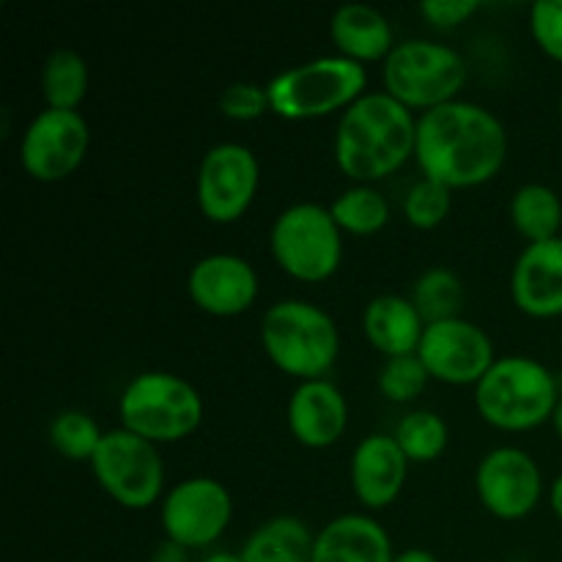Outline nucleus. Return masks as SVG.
Returning a JSON list of instances; mask_svg holds the SVG:
<instances>
[{
  "label": "nucleus",
  "instance_id": "obj_27",
  "mask_svg": "<svg viewBox=\"0 0 562 562\" xmlns=\"http://www.w3.org/2000/svg\"><path fill=\"white\" fill-rule=\"evenodd\" d=\"M395 442L404 450V456L417 464L437 461L448 448V423L431 409H412L398 420L393 431Z\"/></svg>",
  "mask_w": 562,
  "mask_h": 562
},
{
  "label": "nucleus",
  "instance_id": "obj_33",
  "mask_svg": "<svg viewBox=\"0 0 562 562\" xmlns=\"http://www.w3.org/2000/svg\"><path fill=\"white\" fill-rule=\"evenodd\" d=\"M481 9L477 0H423L420 14L437 27H456Z\"/></svg>",
  "mask_w": 562,
  "mask_h": 562
},
{
  "label": "nucleus",
  "instance_id": "obj_12",
  "mask_svg": "<svg viewBox=\"0 0 562 562\" xmlns=\"http://www.w3.org/2000/svg\"><path fill=\"white\" fill-rule=\"evenodd\" d=\"M91 146L80 110H38L20 140V162L36 181H60L75 173Z\"/></svg>",
  "mask_w": 562,
  "mask_h": 562
},
{
  "label": "nucleus",
  "instance_id": "obj_7",
  "mask_svg": "<svg viewBox=\"0 0 562 562\" xmlns=\"http://www.w3.org/2000/svg\"><path fill=\"white\" fill-rule=\"evenodd\" d=\"M384 91L409 110L439 108L459 99L467 82V60L450 44L406 38L393 47L382 66Z\"/></svg>",
  "mask_w": 562,
  "mask_h": 562
},
{
  "label": "nucleus",
  "instance_id": "obj_37",
  "mask_svg": "<svg viewBox=\"0 0 562 562\" xmlns=\"http://www.w3.org/2000/svg\"><path fill=\"white\" fill-rule=\"evenodd\" d=\"M201 562H245L239 552H228V549H217V552H209Z\"/></svg>",
  "mask_w": 562,
  "mask_h": 562
},
{
  "label": "nucleus",
  "instance_id": "obj_25",
  "mask_svg": "<svg viewBox=\"0 0 562 562\" xmlns=\"http://www.w3.org/2000/svg\"><path fill=\"white\" fill-rule=\"evenodd\" d=\"M409 300L415 302L417 313L426 324L445 322V318L461 316L464 283L450 267H428L412 283Z\"/></svg>",
  "mask_w": 562,
  "mask_h": 562
},
{
  "label": "nucleus",
  "instance_id": "obj_11",
  "mask_svg": "<svg viewBox=\"0 0 562 562\" xmlns=\"http://www.w3.org/2000/svg\"><path fill=\"white\" fill-rule=\"evenodd\" d=\"M258 181L261 165L250 146L234 140L217 143L198 165V206L214 223H234L250 209Z\"/></svg>",
  "mask_w": 562,
  "mask_h": 562
},
{
  "label": "nucleus",
  "instance_id": "obj_30",
  "mask_svg": "<svg viewBox=\"0 0 562 562\" xmlns=\"http://www.w3.org/2000/svg\"><path fill=\"white\" fill-rule=\"evenodd\" d=\"M428 371L423 366V360L415 355H401V357H387L384 366L379 368V390L384 393V398L395 401V404H409L417 395L426 390L428 384Z\"/></svg>",
  "mask_w": 562,
  "mask_h": 562
},
{
  "label": "nucleus",
  "instance_id": "obj_21",
  "mask_svg": "<svg viewBox=\"0 0 562 562\" xmlns=\"http://www.w3.org/2000/svg\"><path fill=\"white\" fill-rule=\"evenodd\" d=\"M329 36H333L338 55L368 64V60L387 58L395 47L393 25L387 16L368 3H344L335 9L329 20Z\"/></svg>",
  "mask_w": 562,
  "mask_h": 562
},
{
  "label": "nucleus",
  "instance_id": "obj_5",
  "mask_svg": "<svg viewBox=\"0 0 562 562\" xmlns=\"http://www.w3.org/2000/svg\"><path fill=\"white\" fill-rule=\"evenodd\" d=\"M368 71L346 55H322L289 66L267 82L269 108L289 121L322 119L355 104L366 93Z\"/></svg>",
  "mask_w": 562,
  "mask_h": 562
},
{
  "label": "nucleus",
  "instance_id": "obj_38",
  "mask_svg": "<svg viewBox=\"0 0 562 562\" xmlns=\"http://www.w3.org/2000/svg\"><path fill=\"white\" fill-rule=\"evenodd\" d=\"M552 426H554V431H558V437L562 439V398H560L558 409H554V415H552Z\"/></svg>",
  "mask_w": 562,
  "mask_h": 562
},
{
  "label": "nucleus",
  "instance_id": "obj_15",
  "mask_svg": "<svg viewBox=\"0 0 562 562\" xmlns=\"http://www.w3.org/2000/svg\"><path fill=\"white\" fill-rule=\"evenodd\" d=\"M187 294L209 316H239L256 302L258 274L252 263L236 252H209L192 263Z\"/></svg>",
  "mask_w": 562,
  "mask_h": 562
},
{
  "label": "nucleus",
  "instance_id": "obj_19",
  "mask_svg": "<svg viewBox=\"0 0 562 562\" xmlns=\"http://www.w3.org/2000/svg\"><path fill=\"white\" fill-rule=\"evenodd\" d=\"M387 530L368 514H340L316 532L313 562H393Z\"/></svg>",
  "mask_w": 562,
  "mask_h": 562
},
{
  "label": "nucleus",
  "instance_id": "obj_4",
  "mask_svg": "<svg viewBox=\"0 0 562 562\" xmlns=\"http://www.w3.org/2000/svg\"><path fill=\"white\" fill-rule=\"evenodd\" d=\"M261 344L269 360L300 382L324 379L340 351V333L324 307L307 300H280L261 318Z\"/></svg>",
  "mask_w": 562,
  "mask_h": 562
},
{
  "label": "nucleus",
  "instance_id": "obj_2",
  "mask_svg": "<svg viewBox=\"0 0 562 562\" xmlns=\"http://www.w3.org/2000/svg\"><path fill=\"white\" fill-rule=\"evenodd\" d=\"M417 146V115L387 91H366L340 113L335 126V162L355 184L395 173Z\"/></svg>",
  "mask_w": 562,
  "mask_h": 562
},
{
  "label": "nucleus",
  "instance_id": "obj_26",
  "mask_svg": "<svg viewBox=\"0 0 562 562\" xmlns=\"http://www.w3.org/2000/svg\"><path fill=\"white\" fill-rule=\"evenodd\" d=\"M329 212H333L340 231L355 236H368L387 225L390 203L384 192L376 190L373 184H351L329 203Z\"/></svg>",
  "mask_w": 562,
  "mask_h": 562
},
{
  "label": "nucleus",
  "instance_id": "obj_28",
  "mask_svg": "<svg viewBox=\"0 0 562 562\" xmlns=\"http://www.w3.org/2000/svg\"><path fill=\"white\" fill-rule=\"evenodd\" d=\"M47 434L53 448L58 450L64 459L88 461V464H91V459L97 456L104 437V431L97 426V420H93L88 412L80 409L58 412V415L53 417V423H49Z\"/></svg>",
  "mask_w": 562,
  "mask_h": 562
},
{
  "label": "nucleus",
  "instance_id": "obj_18",
  "mask_svg": "<svg viewBox=\"0 0 562 562\" xmlns=\"http://www.w3.org/2000/svg\"><path fill=\"white\" fill-rule=\"evenodd\" d=\"M409 464L412 461L398 448L393 434H371V437L360 439L349 464L351 488H355L357 499L366 508H387L404 492Z\"/></svg>",
  "mask_w": 562,
  "mask_h": 562
},
{
  "label": "nucleus",
  "instance_id": "obj_24",
  "mask_svg": "<svg viewBox=\"0 0 562 562\" xmlns=\"http://www.w3.org/2000/svg\"><path fill=\"white\" fill-rule=\"evenodd\" d=\"M88 64L77 49H53L44 58L38 77L44 104L55 110H77L88 93Z\"/></svg>",
  "mask_w": 562,
  "mask_h": 562
},
{
  "label": "nucleus",
  "instance_id": "obj_36",
  "mask_svg": "<svg viewBox=\"0 0 562 562\" xmlns=\"http://www.w3.org/2000/svg\"><path fill=\"white\" fill-rule=\"evenodd\" d=\"M549 505H552L554 516L562 521V472L554 477L552 486H549Z\"/></svg>",
  "mask_w": 562,
  "mask_h": 562
},
{
  "label": "nucleus",
  "instance_id": "obj_22",
  "mask_svg": "<svg viewBox=\"0 0 562 562\" xmlns=\"http://www.w3.org/2000/svg\"><path fill=\"white\" fill-rule=\"evenodd\" d=\"M316 532L294 514H280L258 525L241 547L245 562H313Z\"/></svg>",
  "mask_w": 562,
  "mask_h": 562
},
{
  "label": "nucleus",
  "instance_id": "obj_10",
  "mask_svg": "<svg viewBox=\"0 0 562 562\" xmlns=\"http://www.w3.org/2000/svg\"><path fill=\"white\" fill-rule=\"evenodd\" d=\"M234 499L231 492L209 475L184 477L162 499L165 538L184 549L212 547L231 525Z\"/></svg>",
  "mask_w": 562,
  "mask_h": 562
},
{
  "label": "nucleus",
  "instance_id": "obj_3",
  "mask_svg": "<svg viewBox=\"0 0 562 562\" xmlns=\"http://www.w3.org/2000/svg\"><path fill=\"white\" fill-rule=\"evenodd\" d=\"M560 398L554 373L527 355L497 357L486 376L475 384L477 412L503 431H532L543 426L552 420Z\"/></svg>",
  "mask_w": 562,
  "mask_h": 562
},
{
  "label": "nucleus",
  "instance_id": "obj_9",
  "mask_svg": "<svg viewBox=\"0 0 562 562\" xmlns=\"http://www.w3.org/2000/svg\"><path fill=\"white\" fill-rule=\"evenodd\" d=\"M91 470L99 486L130 510L151 508L165 486V464L157 445L126 428L104 431Z\"/></svg>",
  "mask_w": 562,
  "mask_h": 562
},
{
  "label": "nucleus",
  "instance_id": "obj_31",
  "mask_svg": "<svg viewBox=\"0 0 562 562\" xmlns=\"http://www.w3.org/2000/svg\"><path fill=\"white\" fill-rule=\"evenodd\" d=\"M269 108L267 86H258L250 80H236L223 88L220 93V113L234 121H252L261 119Z\"/></svg>",
  "mask_w": 562,
  "mask_h": 562
},
{
  "label": "nucleus",
  "instance_id": "obj_1",
  "mask_svg": "<svg viewBox=\"0 0 562 562\" xmlns=\"http://www.w3.org/2000/svg\"><path fill=\"white\" fill-rule=\"evenodd\" d=\"M415 157L426 179L467 190L499 173L508 157V132L488 108L453 99L417 115Z\"/></svg>",
  "mask_w": 562,
  "mask_h": 562
},
{
  "label": "nucleus",
  "instance_id": "obj_35",
  "mask_svg": "<svg viewBox=\"0 0 562 562\" xmlns=\"http://www.w3.org/2000/svg\"><path fill=\"white\" fill-rule=\"evenodd\" d=\"M393 562H439V558L431 552V549L412 547V549H404V552L395 554Z\"/></svg>",
  "mask_w": 562,
  "mask_h": 562
},
{
  "label": "nucleus",
  "instance_id": "obj_32",
  "mask_svg": "<svg viewBox=\"0 0 562 562\" xmlns=\"http://www.w3.org/2000/svg\"><path fill=\"white\" fill-rule=\"evenodd\" d=\"M530 31L538 47L562 64V0H536L530 5Z\"/></svg>",
  "mask_w": 562,
  "mask_h": 562
},
{
  "label": "nucleus",
  "instance_id": "obj_16",
  "mask_svg": "<svg viewBox=\"0 0 562 562\" xmlns=\"http://www.w3.org/2000/svg\"><path fill=\"white\" fill-rule=\"evenodd\" d=\"M510 296L532 318L562 316V236L530 241L510 272Z\"/></svg>",
  "mask_w": 562,
  "mask_h": 562
},
{
  "label": "nucleus",
  "instance_id": "obj_23",
  "mask_svg": "<svg viewBox=\"0 0 562 562\" xmlns=\"http://www.w3.org/2000/svg\"><path fill=\"white\" fill-rule=\"evenodd\" d=\"M510 220L516 231L530 241H547L560 236L562 201L558 192L541 181H527L510 195Z\"/></svg>",
  "mask_w": 562,
  "mask_h": 562
},
{
  "label": "nucleus",
  "instance_id": "obj_14",
  "mask_svg": "<svg viewBox=\"0 0 562 562\" xmlns=\"http://www.w3.org/2000/svg\"><path fill=\"white\" fill-rule=\"evenodd\" d=\"M475 492L488 514L508 521L525 519L543 497L541 467L527 450L499 445L477 461Z\"/></svg>",
  "mask_w": 562,
  "mask_h": 562
},
{
  "label": "nucleus",
  "instance_id": "obj_29",
  "mask_svg": "<svg viewBox=\"0 0 562 562\" xmlns=\"http://www.w3.org/2000/svg\"><path fill=\"white\" fill-rule=\"evenodd\" d=\"M450 206H453V190L439 181L431 179H417L415 184L409 187L404 198V217L409 220V225L415 228H437L445 217L450 214Z\"/></svg>",
  "mask_w": 562,
  "mask_h": 562
},
{
  "label": "nucleus",
  "instance_id": "obj_13",
  "mask_svg": "<svg viewBox=\"0 0 562 562\" xmlns=\"http://www.w3.org/2000/svg\"><path fill=\"white\" fill-rule=\"evenodd\" d=\"M417 357L428 376L448 384H477L497 360L486 329L464 316L426 324Z\"/></svg>",
  "mask_w": 562,
  "mask_h": 562
},
{
  "label": "nucleus",
  "instance_id": "obj_17",
  "mask_svg": "<svg viewBox=\"0 0 562 562\" xmlns=\"http://www.w3.org/2000/svg\"><path fill=\"white\" fill-rule=\"evenodd\" d=\"M285 420L300 445L313 450L329 448L344 437L349 426V401L338 384L324 379H307L296 384L285 406Z\"/></svg>",
  "mask_w": 562,
  "mask_h": 562
},
{
  "label": "nucleus",
  "instance_id": "obj_8",
  "mask_svg": "<svg viewBox=\"0 0 562 562\" xmlns=\"http://www.w3.org/2000/svg\"><path fill=\"white\" fill-rule=\"evenodd\" d=\"M274 261L291 278L322 283L333 278L344 258V231L335 223L329 206L300 201L285 206L269 231Z\"/></svg>",
  "mask_w": 562,
  "mask_h": 562
},
{
  "label": "nucleus",
  "instance_id": "obj_20",
  "mask_svg": "<svg viewBox=\"0 0 562 562\" xmlns=\"http://www.w3.org/2000/svg\"><path fill=\"white\" fill-rule=\"evenodd\" d=\"M362 333L384 357L415 355L426 322L409 296L379 294L362 311Z\"/></svg>",
  "mask_w": 562,
  "mask_h": 562
},
{
  "label": "nucleus",
  "instance_id": "obj_34",
  "mask_svg": "<svg viewBox=\"0 0 562 562\" xmlns=\"http://www.w3.org/2000/svg\"><path fill=\"white\" fill-rule=\"evenodd\" d=\"M187 552H190V549L179 547V543H173L165 538V541L154 549L151 562H187Z\"/></svg>",
  "mask_w": 562,
  "mask_h": 562
},
{
  "label": "nucleus",
  "instance_id": "obj_39",
  "mask_svg": "<svg viewBox=\"0 0 562 562\" xmlns=\"http://www.w3.org/2000/svg\"><path fill=\"white\" fill-rule=\"evenodd\" d=\"M560 119H562V97H560Z\"/></svg>",
  "mask_w": 562,
  "mask_h": 562
},
{
  "label": "nucleus",
  "instance_id": "obj_6",
  "mask_svg": "<svg viewBox=\"0 0 562 562\" xmlns=\"http://www.w3.org/2000/svg\"><path fill=\"white\" fill-rule=\"evenodd\" d=\"M121 428L148 442H179L203 420V398L192 382L168 371H143L119 401Z\"/></svg>",
  "mask_w": 562,
  "mask_h": 562
}]
</instances>
